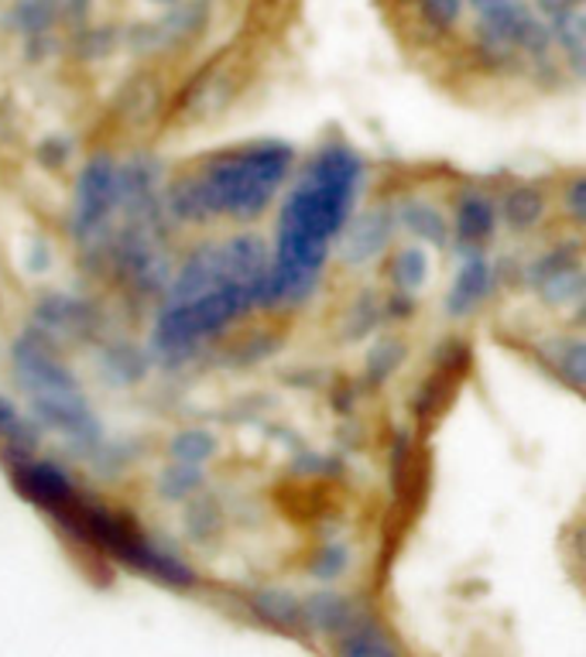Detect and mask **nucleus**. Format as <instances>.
<instances>
[{
    "label": "nucleus",
    "mask_w": 586,
    "mask_h": 657,
    "mask_svg": "<svg viewBox=\"0 0 586 657\" xmlns=\"http://www.w3.org/2000/svg\"><path fill=\"white\" fill-rule=\"evenodd\" d=\"M339 657H398V650L378 627H370V623H354V627L344 634Z\"/></svg>",
    "instance_id": "obj_6"
},
{
    "label": "nucleus",
    "mask_w": 586,
    "mask_h": 657,
    "mask_svg": "<svg viewBox=\"0 0 586 657\" xmlns=\"http://www.w3.org/2000/svg\"><path fill=\"white\" fill-rule=\"evenodd\" d=\"M292 168V147L285 144H251L227 151L220 158L203 165L196 175L182 178L172 193V202L182 216L209 219V216H230V219H251L258 216L278 185L289 178Z\"/></svg>",
    "instance_id": "obj_2"
},
{
    "label": "nucleus",
    "mask_w": 586,
    "mask_h": 657,
    "mask_svg": "<svg viewBox=\"0 0 586 657\" xmlns=\"http://www.w3.org/2000/svg\"><path fill=\"white\" fill-rule=\"evenodd\" d=\"M542 212H545V196L532 189V185H514L501 202V219L511 230H529L532 223H539Z\"/></svg>",
    "instance_id": "obj_5"
},
{
    "label": "nucleus",
    "mask_w": 586,
    "mask_h": 657,
    "mask_svg": "<svg viewBox=\"0 0 586 657\" xmlns=\"http://www.w3.org/2000/svg\"><path fill=\"white\" fill-rule=\"evenodd\" d=\"M583 555H586V530H583Z\"/></svg>",
    "instance_id": "obj_16"
},
{
    "label": "nucleus",
    "mask_w": 586,
    "mask_h": 657,
    "mask_svg": "<svg viewBox=\"0 0 586 657\" xmlns=\"http://www.w3.org/2000/svg\"><path fill=\"white\" fill-rule=\"evenodd\" d=\"M449 227L459 247L480 250L493 237V227H498V209H493V202L484 193H467L459 196Z\"/></svg>",
    "instance_id": "obj_3"
},
{
    "label": "nucleus",
    "mask_w": 586,
    "mask_h": 657,
    "mask_svg": "<svg viewBox=\"0 0 586 657\" xmlns=\"http://www.w3.org/2000/svg\"><path fill=\"white\" fill-rule=\"evenodd\" d=\"M344 561H347L344 548H329V551H323V558L316 561V572H319L323 579H333V576H339V569H344Z\"/></svg>",
    "instance_id": "obj_15"
},
{
    "label": "nucleus",
    "mask_w": 586,
    "mask_h": 657,
    "mask_svg": "<svg viewBox=\"0 0 586 657\" xmlns=\"http://www.w3.org/2000/svg\"><path fill=\"white\" fill-rule=\"evenodd\" d=\"M405 227H409L415 237H422L425 243H436V247L449 243V233H453L449 219H446L440 209H432L428 202H412V206L405 209Z\"/></svg>",
    "instance_id": "obj_7"
},
{
    "label": "nucleus",
    "mask_w": 586,
    "mask_h": 657,
    "mask_svg": "<svg viewBox=\"0 0 586 657\" xmlns=\"http://www.w3.org/2000/svg\"><path fill=\"white\" fill-rule=\"evenodd\" d=\"M388 219L384 216H367L360 227H354V237H350V261H367L375 258L378 250L388 243V233L391 227H384Z\"/></svg>",
    "instance_id": "obj_8"
},
{
    "label": "nucleus",
    "mask_w": 586,
    "mask_h": 657,
    "mask_svg": "<svg viewBox=\"0 0 586 657\" xmlns=\"http://www.w3.org/2000/svg\"><path fill=\"white\" fill-rule=\"evenodd\" d=\"M560 370L579 387H586V342H569L560 353Z\"/></svg>",
    "instance_id": "obj_12"
},
{
    "label": "nucleus",
    "mask_w": 586,
    "mask_h": 657,
    "mask_svg": "<svg viewBox=\"0 0 586 657\" xmlns=\"http://www.w3.org/2000/svg\"><path fill=\"white\" fill-rule=\"evenodd\" d=\"M563 206H566L569 219H576L579 227H586V175H576V178L566 185Z\"/></svg>",
    "instance_id": "obj_14"
},
{
    "label": "nucleus",
    "mask_w": 586,
    "mask_h": 657,
    "mask_svg": "<svg viewBox=\"0 0 586 657\" xmlns=\"http://www.w3.org/2000/svg\"><path fill=\"white\" fill-rule=\"evenodd\" d=\"M308 620L316 623V627L329 631V634H347L354 627V616L347 610V603L339 596H316L308 600Z\"/></svg>",
    "instance_id": "obj_9"
},
{
    "label": "nucleus",
    "mask_w": 586,
    "mask_h": 657,
    "mask_svg": "<svg viewBox=\"0 0 586 657\" xmlns=\"http://www.w3.org/2000/svg\"><path fill=\"white\" fill-rule=\"evenodd\" d=\"M258 610L264 620H271L274 627H285V631H295L299 623H302V610L292 596H285V592H264V596L258 600Z\"/></svg>",
    "instance_id": "obj_10"
},
{
    "label": "nucleus",
    "mask_w": 586,
    "mask_h": 657,
    "mask_svg": "<svg viewBox=\"0 0 586 657\" xmlns=\"http://www.w3.org/2000/svg\"><path fill=\"white\" fill-rule=\"evenodd\" d=\"M425 274H428V264H425V254L422 250H401L391 261V277L398 288H419L425 285Z\"/></svg>",
    "instance_id": "obj_11"
},
{
    "label": "nucleus",
    "mask_w": 586,
    "mask_h": 657,
    "mask_svg": "<svg viewBox=\"0 0 586 657\" xmlns=\"http://www.w3.org/2000/svg\"><path fill=\"white\" fill-rule=\"evenodd\" d=\"M21 24L28 31H35V28H45L52 18H55V0H21Z\"/></svg>",
    "instance_id": "obj_13"
},
{
    "label": "nucleus",
    "mask_w": 586,
    "mask_h": 657,
    "mask_svg": "<svg viewBox=\"0 0 586 657\" xmlns=\"http://www.w3.org/2000/svg\"><path fill=\"white\" fill-rule=\"evenodd\" d=\"M490 267L487 261L480 258H470L467 264H463L453 277V285L446 292V308L453 311V316H470V311L487 298L490 292Z\"/></svg>",
    "instance_id": "obj_4"
},
{
    "label": "nucleus",
    "mask_w": 586,
    "mask_h": 657,
    "mask_svg": "<svg viewBox=\"0 0 586 657\" xmlns=\"http://www.w3.org/2000/svg\"><path fill=\"white\" fill-rule=\"evenodd\" d=\"M360 162L347 147L329 144L316 154L278 216V240L268 271V298H302L316 285L333 237L354 209Z\"/></svg>",
    "instance_id": "obj_1"
}]
</instances>
